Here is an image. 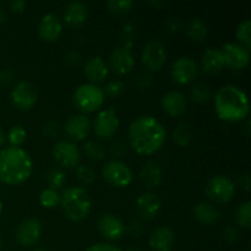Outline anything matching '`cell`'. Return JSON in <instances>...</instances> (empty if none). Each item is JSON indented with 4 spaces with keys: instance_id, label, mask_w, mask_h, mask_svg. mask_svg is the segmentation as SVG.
Returning a JSON list of instances; mask_svg holds the SVG:
<instances>
[{
    "instance_id": "obj_1",
    "label": "cell",
    "mask_w": 251,
    "mask_h": 251,
    "mask_svg": "<svg viewBox=\"0 0 251 251\" xmlns=\"http://www.w3.org/2000/svg\"><path fill=\"white\" fill-rule=\"evenodd\" d=\"M127 135L135 151L141 154H152L163 146L167 134L158 119L151 115H142L132 120Z\"/></svg>"
},
{
    "instance_id": "obj_2",
    "label": "cell",
    "mask_w": 251,
    "mask_h": 251,
    "mask_svg": "<svg viewBox=\"0 0 251 251\" xmlns=\"http://www.w3.org/2000/svg\"><path fill=\"white\" fill-rule=\"evenodd\" d=\"M33 162L21 147L9 146L0 151V180L9 185L24 183L29 178Z\"/></svg>"
},
{
    "instance_id": "obj_3",
    "label": "cell",
    "mask_w": 251,
    "mask_h": 251,
    "mask_svg": "<svg viewBox=\"0 0 251 251\" xmlns=\"http://www.w3.org/2000/svg\"><path fill=\"white\" fill-rule=\"evenodd\" d=\"M215 108L218 117L226 122L244 119L250 109L248 96L235 85H225L216 92Z\"/></svg>"
},
{
    "instance_id": "obj_4",
    "label": "cell",
    "mask_w": 251,
    "mask_h": 251,
    "mask_svg": "<svg viewBox=\"0 0 251 251\" xmlns=\"http://www.w3.org/2000/svg\"><path fill=\"white\" fill-rule=\"evenodd\" d=\"M60 205L65 215L73 221H82L91 211V198L81 186L65 189L60 195Z\"/></svg>"
},
{
    "instance_id": "obj_5",
    "label": "cell",
    "mask_w": 251,
    "mask_h": 251,
    "mask_svg": "<svg viewBox=\"0 0 251 251\" xmlns=\"http://www.w3.org/2000/svg\"><path fill=\"white\" fill-rule=\"evenodd\" d=\"M73 100L81 112H93L104 102V92L95 83H82L74 92Z\"/></svg>"
},
{
    "instance_id": "obj_6",
    "label": "cell",
    "mask_w": 251,
    "mask_h": 251,
    "mask_svg": "<svg viewBox=\"0 0 251 251\" xmlns=\"http://www.w3.org/2000/svg\"><path fill=\"white\" fill-rule=\"evenodd\" d=\"M102 176L105 180L117 188H125L130 185L134 179L131 168L126 163L118 159L107 162L102 169Z\"/></svg>"
},
{
    "instance_id": "obj_7",
    "label": "cell",
    "mask_w": 251,
    "mask_h": 251,
    "mask_svg": "<svg viewBox=\"0 0 251 251\" xmlns=\"http://www.w3.org/2000/svg\"><path fill=\"white\" fill-rule=\"evenodd\" d=\"M205 193L207 198L215 202H228L235 194V184L228 176H216L208 180Z\"/></svg>"
},
{
    "instance_id": "obj_8",
    "label": "cell",
    "mask_w": 251,
    "mask_h": 251,
    "mask_svg": "<svg viewBox=\"0 0 251 251\" xmlns=\"http://www.w3.org/2000/svg\"><path fill=\"white\" fill-rule=\"evenodd\" d=\"M11 102L16 108L21 110H28L33 107L38 100L36 87L31 82L20 81L11 90Z\"/></svg>"
},
{
    "instance_id": "obj_9",
    "label": "cell",
    "mask_w": 251,
    "mask_h": 251,
    "mask_svg": "<svg viewBox=\"0 0 251 251\" xmlns=\"http://www.w3.org/2000/svg\"><path fill=\"white\" fill-rule=\"evenodd\" d=\"M167 59L166 47L157 39H150L142 49L141 60L149 70L157 71L164 65Z\"/></svg>"
},
{
    "instance_id": "obj_10",
    "label": "cell",
    "mask_w": 251,
    "mask_h": 251,
    "mask_svg": "<svg viewBox=\"0 0 251 251\" xmlns=\"http://www.w3.org/2000/svg\"><path fill=\"white\" fill-rule=\"evenodd\" d=\"M53 157L61 167L73 168L80 162V151L74 142L61 140L53 146Z\"/></svg>"
},
{
    "instance_id": "obj_11",
    "label": "cell",
    "mask_w": 251,
    "mask_h": 251,
    "mask_svg": "<svg viewBox=\"0 0 251 251\" xmlns=\"http://www.w3.org/2000/svg\"><path fill=\"white\" fill-rule=\"evenodd\" d=\"M119 127V118L114 107L102 110L95 119V131L100 137L109 139Z\"/></svg>"
},
{
    "instance_id": "obj_12",
    "label": "cell",
    "mask_w": 251,
    "mask_h": 251,
    "mask_svg": "<svg viewBox=\"0 0 251 251\" xmlns=\"http://www.w3.org/2000/svg\"><path fill=\"white\" fill-rule=\"evenodd\" d=\"M171 75L174 81L181 85L191 82L198 75V64L189 56H180L172 64Z\"/></svg>"
},
{
    "instance_id": "obj_13",
    "label": "cell",
    "mask_w": 251,
    "mask_h": 251,
    "mask_svg": "<svg viewBox=\"0 0 251 251\" xmlns=\"http://www.w3.org/2000/svg\"><path fill=\"white\" fill-rule=\"evenodd\" d=\"M222 55L225 59V65L232 69H243L249 64V49L237 43H225L222 49Z\"/></svg>"
},
{
    "instance_id": "obj_14",
    "label": "cell",
    "mask_w": 251,
    "mask_h": 251,
    "mask_svg": "<svg viewBox=\"0 0 251 251\" xmlns=\"http://www.w3.org/2000/svg\"><path fill=\"white\" fill-rule=\"evenodd\" d=\"M110 68L118 75L129 74L135 66V56L131 49L125 46L117 47L112 50L109 56Z\"/></svg>"
},
{
    "instance_id": "obj_15",
    "label": "cell",
    "mask_w": 251,
    "mask_h": 251,
    "mask_svg": "<svg viewBox=\"0 0 251 251\" xmlns=\"http://www.w3.org/2000/svg\"><path fill=\"white\" fill-rule=\"evenodd\" d=\"M42 234V225L38 218H26L16 229V239L24 247H32L38 242Z\"/></svg>"
},
{
    "instance_id": "obj_16",
    "label": "cell",
    "mask_w": 251,
    "mask_h": 251,
    "mask_svg": "<svg viewBox=\"0 0 251 251\" xmlns=\"http://www.w3.org/2000/svg\"><path fill=\"white\" fill-rule=\"evenodd\" d=\"M98 229L108 240H118L125 232V226L120 218L112 213H104L98 218Z\"/></svg>"
},
{
    "instance_id": "obj_17",
    "label": "cell",
    "mask_w": 251,
    "mask_h": 251,
    "mask_svg": "<svg viewBox=\"0 0 251 251\" xmlns=\"http://www.w3.org/2000/svg\"><path fill=\"white\" fill-rule=\"evenodd\" d=\"M90 129L91 122L87 115L85 114L71 115L66 120L65 125H64V130H65L66 135L70 139L75 140V141H82V140H85L87 137L88 132H90Z\"/></svg>"
},
{
    "instance_id": "obj_18",
    "label": "cell",
    "mask_w": 251,
    "mask_h": 251,
    "mask_svg": "<svg viewBox=\"0 0 251 251\" xmlns=\"http://www.w3.org/2000/svg\"><path fill=\"white\" fill-rule=\"evenodd\" d=\"M63 32V22L54 12L46 14L38 25V34L44 41H55Z\"/></svg>"
},
{
    "instance_id": "obj_19",
    "label": "cell",
    "mask_w": 251,
    "mask_h": 251,
    "mask_svg": "<svg viewBox=\"0 0 251 251\" xmlns=\"http://www.w3.org/2000/svg\"><path fill=\"white\" fill-rule=\"evenodd\" d=\"M161 107L171 117H179L185 113L188 108V100L185 96L179 91H169L162 97Z\"/></svg>"
},
{
    "instance_id": "obj_20",
    "label": "cell",
    "mask_w": 251,
    "mask_h": 251,
    "mask_svg": "<svg viewBox=\"0 0 251 251\" xmlns=\"http://www.w3.org/2000/svg\"><path fill=\"white\" fill-rule=\"evenodd\" d=\"M139 215L145 220H152L159 213L162 208V200L157 194L145 193L139 196L136 201Z\"/></svg>"
},
{
    "instance_id": "obj_21",
    "label": "cell",
    "mask_w": 251,
    "mask_h": 251,
    "mask_svg": "<svg viewBox=\"0 0 251 251\" xmlns=\"http://www.w3.org/2000/svg\"><path fill=\"white\" fill-rule=\"evenodd\" d=\"M174 232L169 227H159L151 233L149 244L153 251H171L174 245Z\"/></svg>"
},
{
    "instance_id": "obj_22",
    "label": "cell",
    "mask_w": 251,
    "mask_h": 251,
    "mask_svg": "<svg viewBox=\"0 0 251 251\" xmlns=\"http://www.w3.org/2000/svg\"><path fill=\"white\" fill-rule=\"evenodd\" d=\"M140 178L147 189H154L162 183L163 172L156 161H147L140 171Z\"/></svg>"
},
{
    "instance_id": "obj_23",
    "label": "cell",
    "mask_w": 251,
    "mask_h": 251,
    "mask_svg": "<svg viewBox=\"0 0 251 251\" xmlns=\"http://www.w3.org/2000/svg\"><path fill=\"white\" fill-rule=\"evenodd\" d=\"M83 73L88 80L93 81V82H100V81H104V78L108 76L109 69L103 58L96 55L86 61Z\"/></svg>"
},
{
    "instance_id": "obj_24",
    "label": "cell",
    "mask_w": 251,
    "mask_h": 251,
    "mask_svg": "<svg viewBox=\"0 0 251 251\" xmlns=\"http://www.w3.org/2000/svg\"><path fill=\"white\" fill-rule=\"evenodd\" d=\"M201 66L203 71L207 74H217L225 66V59H223L222 51L218 48H207L202 54L201 58Z\"/></svg>"
},
{
    "instance_id": "obj_25",
    "label": "cell",
    "mask_w": 251,
    "mask_h": 251,
    "mask_svg": "<svg viewBox=\"0 0 251 251\" xmlns=\"http://www.w3.org/2000/svg\"><path fill=\"white\" fill-rule=\"evenodd\" d=\"M88 16V10L83 2L71 1L66 5L64 11V20L71 26H80L85 24Z\"/></svg>"
},
{
    "instance_id": "obj_26",
    "label": "cell",
    "mask_w": 251,
    "mask_h": 251,
    "mask_svg": "<svg viewBox=\"0 0 251 251\" xmlns=\"http://www.w3.org/2000/svg\"><path fill=\"white\" fill-rule=\"evenodd\" d=\"M193 212L196 221H199L200 223H203V225L215 223L218 220V217H220V212H218L217 208L212 203L205 202V201L196 203Z\"/></svg>"
},
{
    "instance_id": "obj_27",
    "label": "cell",
    "mask_w": 251,
    "mask_h": 251,
    "mask_svg": "<svg viewBox=\"0 0 251 251\" xmlns=\"http://www.w3.org/2000/svg\"><path fill=\"white\" fill-rule=\"evenodd\" d=\"M186 32H188L189 37L191 39L196 42H201L207 37L208 27L202 19L194 17L189 21L188 26H186Z\"/></svg>"
},
{
    "instance_id": "obj_28",
    "label": "cell",
    "mask_w": 251,
    "mask_h": 251,
    "mask_svg": "<svg viewBox=\"0 0 251 251\" xmlns=\"http://www.w3.org/2000/svg\"><path fill=\"white\" fill-rule=\"evenodd\" d=\"M193 139V131L190 125L186 123H179L173 130V140L176 145L181 147L188 146Z\"/></svg>"
},
{
    "instance_id": "obj_29",
    "label": "cell",
    "mask_w": 251,
    "mask_h": 251,
    "mask_svg": "<svg viewBox=\"0 0 251 251\" xmlns=\"http://www.w3.org/2000/svg\"><path fill=\"white\" fill-rule=\"evenodd\" d=\"M44 179L47 180V183L49 184L51 189L56 190V189H60L61 186H64V184L66 183V176L61 169L59 168H50L44 174Z\"/></svg>"
},
{
    "instance_id": "obj_30",
    "label": "cell",
    "mask_w": 251,
    "mask_h": 251,
    "mask_svg": "<svg viewBox=\"0 0 251 251\" xmlns=\"http://www.w3.org/2000/svg\"><path fill=\"white\" fill-rule=\"evenodd\" d=\"M211 96H212L211 87L203 82L196 83V85H194L190 90L191 100H195V102H199V103L207 102V100L211 98Z\"/></svg>"
},
{
    "instance_id": "obj_31",
    "label": "cell",
    "mask_w": 251,
    "mask_h": 251,
    "mask_svg": "<svg viewBox=\"0 0 251 251\" xmlns=\"http://www.w3.org/2000/svg\"><path fill=\"white\" fill-rule=\"evenodd\" d=\"M38 199L41 205L46 208H53L58 203H60V195H59L58 191L51 188H47L42 190Z\"/></svg>"
},
{
    "instance_id": "obj_32",
    "label": "cell",
    "mask_w": 251,
    "mask_h": 251,
    "mask_svg": "<svg viewBox=\"0 0 251 251\" xmlns=\"http://www.w3.org/2000/svg\"><path fill=\"white\" fill-rule=\"evenodd\" d=\"M83 151L93 161H100L105 156L104 146L98 141H87L83 145Z\"/></svg>"
},
{
    "instance_id": "obj_33",
    "label": "cell",
    "mask_w": 251,
    "mask_h": 251,
    "mask_svg": "<svg viewBox=\"0 0 251 251\" xmlns=\"http://www.w3.org/2000/svg\"><path fill=\"white\" fill-rule=\"evenodd\" d=\"M235 218H237L238 225L242 226L243 228H249L251 225V202L245 201L240 203L239 207L235 212Z\"/></svg>"
},
{
    "instance_id": "obj_34",
    "label": "cell",
    "mask_w": 251,
    "mask_h": 251,
    "mask_svg": "<svg viewBox=\"0 0 251 251\" xmlns=\"http://www.w3.org/2000/svg\"><path fill=\"white\" fill-rule=\"evenodd\" d=\"M237 38L242 42L245 48L249 49L251 46V21L249 19L243 20L237 28Z\"/></svg>"
},
{
    "instance_id": "obj_35",
    "label": "cell",
    "mask_w": 251,
    "mask_h": 251,
    "mask_svg": "<svg viewBox=\"0 0 251 251\" xmlns=\"http://www.w3.org/2000/svg\"><path fill=\"white\" fill-rule=\"evenodd\" d=\"M134 6L132 0H109L107 1V9L114 15H124Z\"/></svg>"
},
{
    "instance_id": "obj_36",
    "label": "cell",
    "mask_w": 251,
    "mask_h": 251,
    "mask_svg": "<svg viewBox=\"0 0 251 251\" xmlns=\"http://www.w3.org/2000/svg\"><path fill=\"white\" fill-rule=\"evenodd\" d=\"M27 132L21 125H14L11 129L7 131V141L10 142V146L20 147L26 140Z\"/></svg>"
},
{
    "instance_id": "obj_37",
    "label": "cell",
    "mask_w": 251,
    "mask_h": 251,
    "mask_svg": "<svg viewBox=\"0 0 251 251\" xmlns=\"http://www.w3.org/2000/svg\"><path fill=\"white\" fill-rule=\"evenodd\" d=\"M77 179L85 185H90L96 180V172L90 166H80L76 171Z\"/></svg>"
},
{
    "instance_id": "obj_38",
    "label": "cell",
    "mask_w": 251,
    "mask_h": 251,
    "mask_svg": "<svg viewBox=\"0 0 251 251\" xmlns=\"http://www.w3.org/2000/svg\"><path fill=\"white\" fill-rule=\"evenodd\" d=\"M120 36H122L123 41H124V46L131 49L132 41H134L135 36H136V27H135V25L132 22H126V24L123 25Z\"/></svg>"
},
{
    "instance_id": "obj_39",
    "label": "cell",
    "mask_w": 251,
    "mask_h": 251,
    "mask_svg": "<svg viewBox=\"0 0 251 251\" xmlns=\"http://www.w3.org/2000/svg\"><path fill=\"white\" fill-rule=\"evenodd\" d=\"M124 90H125L124 82H122L120 80H113L105 85L104 91H103V92L112 96V97H118V96H120L123 92H124Z\"/></svg>"
},
{
    "instance_id": "obj_40",
    "label": "cell",
    "mask_w": 251,
    "mask_h": 251,
    "mask_svg": "<svg viewBox=\"0 0 251 251\" xmlns=\"http://www.w3.org/2000/svg\"><path fill=\"white\" fill-rule=\"evenodd\" d=\"M153 82V77L149 73H141L136 76L135 85L139 90H147Z\"/></svg>"
},
{
    "instance_id": "obj_41",
    "label": "cell",
    "mask_w": 251,
    "mask_h": 251,
    "mask_svg": "<svg viewBox=\"0 0 251 251\" xmlns=\"http://www.w3.org/2000/svg\"><path fill=\"white\" fill-rule=\"evenodd\" d=\"M60 130H61L60 125H59V123L55 122V120H48V122H47L43 126L44 134L49 137L59 136V134H60Z\"/></svg>"
},
{
    "instance_id": "obj_42",
    "label": "cell",
    "mask_w": 251,
    "mask_h": 251,
    "mask_svg": "<svg viewBox=\"0 0 251 251\" xmlns=\"http://www.w3.org/2000/svg\"><path fill=\"white\" fill-rule=\"evenodd\" d=\"M223 239L227 243H234L238 239V229L232 225H228L222 230Z\"/></svg>"
},
{
    "instance_id": "obj_43",
    "label": "cell",
    "mask_w": 251,
    "mask_h": 251,
    "mask_svg": "<svg viewBox=\"0 0 251 251\" xmlns=\"http://www.w3.org/2000/svg\"><path fill=\"white\" fill-rule=\"evenodd\" d=\"M144 230V226H142L141 220H139V218L131 220V222L129 223V233L131 237H140Z\"/></svg>"
},
{
    "instance_id": "obj_44",
    "label": "cell",
    "mask_w": 251,
    "mask_h": 251,
    "mask_svg": "<svg viewBox=\"0 0 251 251\" xmlns=\"http://www.w3.org/2000/svg\"><path fill=\"white\" fill-rule=\"evenodd\" d=\"M15 74L10 69H1L0 70V86H10L14 81Z\"/></svg>"
},
{
    "instance_id": "obj_45",
    "label": "cell",
    "mask_w": 251,
    "mask_h": 251,
    "mask_svg": "<svg viewBox=\"0 0 251 251\" xmlns=\"http://www.w3.org/2000/svg\"><path fill=\"white\" fill-rule=\"evenodd\" d=\"M86 251H122L115 245L109 244V243H100V244H95L92 247L88 248Z\"/></svg>"
},
{
    "instance_id": "obj_46",
    "label": "cell",
    "mask_w": 251,
    "mask_h": 251,
    "mask_svg": "<svg viewBox=\"0 0 251 251\" xmlns=\"http://www.w3.org/2000/svg\"><path fill=\"white\" fill-rule=\"evenodd\" d=\"M183 26V22L179 17L176 16H171L166 20V27L169 29V31H179Z\"/></svg>"
},
{
    "instance_id": "obj_47",
    "label": "cell",
    "mask_w": 251,
    "mask_h": 251,
    "mask_svg": "<svg viewBox=\"0 0 251 251\" xmlns=\"http://www.w3.org/2000/svg\"><path fill=\"white\" fill-rule=\"evenodd\" d=\"M65 60L68 61V63H70L71 65H77V64L81 61L80 53H78L77 50H75V49H74V50L68 51L65 55Z\"/></svg>"
},
{
    "instance_id": "obj_48",
    "label": "cell",
    "mask_w": 251,
    "mask_h": 251,
    "mask_svg": "<svg viewBox=\"0 0 251 251\" xmlns=\"http://www.w3.org/2000/svg\"><path fill=\"white\" fill-rule=\"evenodd\" d=\"M110 152H112L113 156L115 157L122 156V154L125 152L124 144L120 141H114L112 145H110Z\"/></svg>"
},
{
    "instance_id": "obj_49",
    "label": "cell",
    "mask_w": 251,
    "mask_h": 251,
    "mask_svg": "<svg viewBox=\"0 0 251 251\" xmlns=\"http://www.w3.org/2000/svg\"><path fill=\"white\" fill-rule=\"evenodd\" d=\"M27 2L25 0H11L10 1V9L15 12H22L26 7Z\"/></svg>"
},
{
    "instance_id": "obj_50",
    "label": "cell",
    "mask_w": 251,
    "mask_h": 251,
    "mask_svg": "<svg viewBox=\"0 0 251 251\" xmlns=\"http://www.w3.org/2000/svg\"><path fill=\"white\" fill-rule=\"evenodd\" d=\"M239 183L240 185L243 186V188L245 189V190H249L250 189V176L249 174H244V176H240L239 178Z\"/></svg>"
},
{
    "instance_id": "obj_51",
    "label": "cell",
    "mask_w": 251,
    "mask_h": 251,
    "mask_svg": "<svg viewBox=\"0 0 251 251\" xmlns=\"http://www.w3.org/2000/svg\"><path fill=\"white\" fill-rule=\"evenodd\" d=\"M5 141H6V135H5L4 130L0 126V146H2L5 144Z\"/></svg>"
},
{
    "instance_id": "obj_52",
    "label": "cell",
    "mask_w": 251,
    "mask_h": 251,
    "mask_svg": "<svg viewBox=\"0 0 251 251\" xmlns=\"http://www.w3.org/2000/svg\"><path fill=\"white\" fill-rule=\"evenodd\" d=\"M5 20H6V12H5V10L0 6V25L4 24Z\"/></svg>"
},
{
    "instance_id": "obj_53",
    "label": "cell",
    "mask_w": 251,
    "mask_h": 251,
    "mask_svg": "<svg viewBox=\"0 0 251 251\" xmlns=\"http://www.w3.org/2000/svg\"><path fill=\"white\" fill-rule=\"evenodd\" d=\"M150 4L151 5H164L166 4V1H150Z\"/></svg>"
},
{
    "instance_id": "obj_54",
    "label": "cell",
    "mask_w": 251,
    "mask_h": 251,
    "mask_svg": "<svg viewBox=\"0 0 251 251\" xmlns=\"http://www.w3.org/2000/svg\"><path fill=\"white\" fill-rule=\"evenodd\" d=\"M126 251H141V250H139V249H135V248H130V249H127Z\"/></svg>"
},
{
    "instance_id": "obj_55",
    "label": "cell",
    "mask_w": 251,
    "mask_h": 251,
    "mask_svg": "<svg viewBox=\"0 0 251 251\" xmlns=\"http://www.w3.org/2000/svg\"><path fill=\"white\" fill-rule=\"evenodd\" d=\"M1 211H2V202L1 200H0V213H1Z\"/></svg>"
},
{
    "instance_id": "obj_56",
    "label": "cell",
    "mask_w": 251,
    "mask_h": 251,
    "mask_svg": "<svg viewBox=\"0 0 251 251\" xmlns=\"http://www.w3.org/2000/svg\"><path fill=\"white\" fill-rule=\"evenodd\" d=\"M33 251H47V250H44V249H41V248H38V249H34Z\"/></svg>"
},
{
    "instance_id": "obj_57",
    "label": "cell",
    "mask_w": 251,
    "mask_h": 251,
    "mask_svg": "<svg viewBox=\"0 0 251 251\" xmlns=\"http://www.w3.org/2000/svg\"><path fill=\"white\" fill-rule=\"evenodd\" d=\"M2 248V240H1V238H0V249H1Z\"/></svg>"
}]
</instances>
